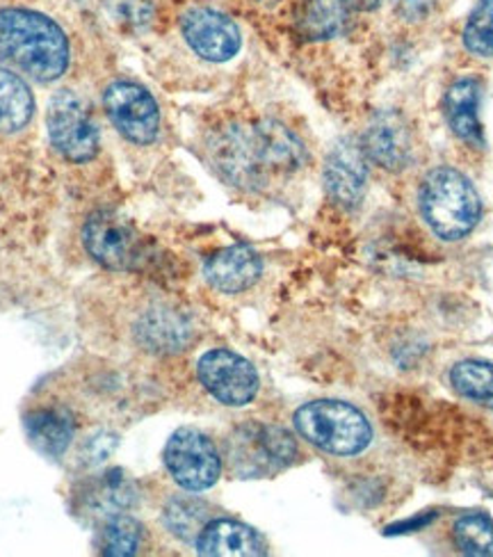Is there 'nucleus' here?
Listing matches in <instances>:
<instances>
[{"label":"nucleus","instance_id":"nucleus-1","mask_svg":"<svg viewBox=\"0 0 493 557\" xmlns=\"http://www.w3.org/2000/svg\"><path fill=\"white\" fill-rule=\"evenodd\" d=\"M208 151L218 172L243 190H266L276 178L297 174L309 160L301 139L274 120L222 128Z\"/></svg>","mask_w":493,"mask_h":557},{"label":"nucleus","instance_id":"nucleus-2","mask_svg":"<svg viewBox=\"0 0 493 557\" xmlns=\"http://www.w3.org/2000/svg\"><path fill=\"white\" fill-rule=\"evenodd\" d=\"M0 60L37 83L58 81L72 60L62 28L30 10H0Z\"/></svg>","mask_w":493,"mask_h":557},{"label":"nucleus","instance_id":"nucleus-3","mask_svg":"<svg viewBox=\"0 0 493 557\" xmlns=\"http://www.w3.org/2000/svg\"><path fill=\"white\" fill-rule=\"evenodd\" d=\"M418 208L432 234L445 243L466 238L482 218L476 185L455 168H434L422 176Z\"/></svg>","mask_w":493,"mask_h":557},{"label":"nucleus","instance_id":"nucleus-4","mask_svg":"<svg viewBox=\"0 0 493 557\" xmlns=\"http://www.w3.org/2000/svg\"><path fill=\"white\" fill-rule=\"evenodd\" d=\"M295 430L326 455L355 457L372 444V425L361 409L343 400H313L295 411Z\"/></svg>","mask_w":493,"mask_h":557},{"label":"nucleus","instance_id":"nucleus-5","mask_svg":"<svg viewBox=\"0 0 493 557\" xmlns=\"http://www.w3.org/2000/svg\"><path fill=\"white\" fill-rule=\"evenodd\" d=\"M299 448L295 436L268 423H245L226 438L224 457L236 478H270L297 459Z\"/></svg>","mask_w":493,"mask_h":557},{"label":"nucleus","instance_id":"nucleus-6","mask_svg":"<svg viewBox=\"0 0 493 557\" xmlns=\"http://www.w3.org/2000/svg\"><path fill=\"white\" fill-rule=\"evenodd\" d=\"M164 467L187 492H206L222 475V457L213 438L195 428H181L164 446Z\"/></svg>","mask_w":493,"mask_h":557},{"label":"nucleus","instance_id":"nucleus-7","mask_svg":"<svg viewBox=\"0 0 493 557\" xmlns=\"http://www.w3.org/2000/svg\"><path fill=\"white\" fill-rule=\"evenodd\" d=\"M49 137L69 162H87L99 153V131L89 106L74 89H60L49 103Z\"/></svg>","mask_w":493,"mask_h":557},{"label":"nucleus","instance_id":"nucleus-8","mask_svg":"<svg viewBox=\"0 0 493 557\" xmlns=\"http://www.w3.org/2000/svg\"><path fill=\"white\" fill-rule=\"evenodd\" d=\"M359 145L368 162L382 168L384 172H407L418 160L416 133L403 114L395 110H382L374 114Z\"/></svg>","mask_w":493,"mask_h":557},{"label":"nucleus","instance_id":"nucleus-9","mask_svg":"<svg viewBox=\"0 0 493 557\" xmlns=\"http://www.w3.org/2000/svg\"><path fill=\"white\" fill-rule=\"evenodd\" d=\"M112 126L133 145H151L160 131V110L149 91L131 81H114L103 91Z\"/></svg>","mask_w":493,"mask_h":557},{"label":"nucleus","instance_id":"nucleus-10","mask_svg":"<svg viewBox=\"0 0 493 557\" xmlns=\"http://www.w3.org/2000/svg\"><path fill=\"white\" fill-rule=\"evenodd\" d=\"M83 245L89 257L108 270H133L143 261V243L135 228L120 215L99 211L83 226Z\"/></svg>","mask_w":493,"mask_h":557},{"label":"nucleus","instance_id":"nucleus-11","mask_svg":"<svg viewBox=\"0 0 493 557\" xmlns=\"http://www.w3.org/2000/svg\"><path fill=\"white\" fill-rule=\"evenodd\" d=\"M197 377L210 396L226 407L249 405L261 388L256 368L231 350L206 352L197 363Z\"/></svg>","mask_w":493,"mask_h":557},{"label":"nucleus","instance_id":"nucleus-12","mask_svg":"<svg viewBox=\"0 0 493 557\" xmlns=\"http://www.w3.org/2000/svg\"><path fill=\"white\" fill-rule=\"evenodd\" d=\"M181 33L190 49L208 62H226L241 51V28L213 8H193L181 18Z\"/></svg>","mask_w":493,"mask_h":557},{"label":"nucleus","instance_id":"nucleus-13","mask_svg":"<svg viewBox=\"0 0 493 557\" xmlns=\"http://www.w3.org/2000/svg\"><path fill=\"white\" fill-rule=\"evenodd\" d=\"M324 188L338 206L355 208L368 188V158L359 143L341 139L324 162Z\"/></svg>","mask_w":493,"mask_h":557},{"label":"nucleus","instance_id":"nucleus-14","mask_svg":"<svg viewBox=\"0 0 493 557\" xmlns=\"http://www.w3.org/2000/svg\"><path fill=\"white\" fill-rule=\"evenodd\" d=\"M135 338L153 355H178L195 338L193 322L178 309L153 305L135 320Z\"/></svg>","mask_w":493,"mask_h":557},{"label":"nucleus","instance_id":"nucleus-15","mask_svg":"<svg viewBox=\"0 0 493 557\" xmlns=\"http://www.w3.org/2000/svg\"><path fill=\"white\" fill-rule=\"evenodd\" d=\"M135 503H137V486L120 469L87 478L76 492V507L81 512L97 519L124 515Z\"/></svg>","mask_w":493,"mask_h":557},{"label":"nucleus","instance_id":"nucleus-16","mask_svg":"<svg viewBox=\"0 0 493 557\" xmlns=\"http://www.w3.org/2000/svg\"><path fill=\"white\" fill-rule=\"evenodd\" d=\"M263 272V261L247 245H233L213 253L204 265L206 282L220 293L236 295L251 288Z\"/></svg>","mask_w":493,"mask_h":557},{"label":"nucleus","instance_id":"nucleus-17","mask_svg":"<svg viewBox=\"0 0 493 557\" xmlns=\"http://www.w3.org/2000/svg\"><path fill=\"white\" fill-rule=\"evenodd\" d=\"M195 546L206 557H258L268 553L266 540L251 525L233 519H210Z\"/></svg>","mask_w":493,"mask_h":557},{"label":"nucleus","instance_id":"nucleus-18","mask_svg":"<svg viewBox=\"0 0 493 557\" xmlns=\"http://www.w3.org/2000/svg\"><path fill=\"white\" fill-rule=\"evenodd\" d=\"M480 83L471 76L457 78L445 91L443 108L451 131L471 147H484V133L480 124Z\"/></svg>","mask_w":493,"mask_h":557},{"label":"nucleus","instance_id":"nucleus-19","mask_svg":"<svg viewBox=\"0 0 493 557\" xmlns=\"http://www.w3.org/2000/svg\"><path fill=\"white\" fill-rule=\"evenodd\" d=\"M26 432L39 453L60 457L72 446L76 423L64 407H37L26 416Z\"/></svg>","mask_w":493,"mask_h":557},{"label":"nucleus","instance_id":"nucleus-20","mask_svg":"<svg viewBox=\"0 0 493 557\" xmlns=\"http://www.w3.org/2000/svg\"><path fill=\"white\" fill-rule=\"evenodd\" d=\"M35 114V97L19 74L0 66V135H14L26 128Z\"/></svg>","mask_w":493,"mask_h":557},{"label":"nucleus","instance_id":"nucleus-21","mask_svg":"<svg viewBox=\"0 0 493 557\" xmlns=\"http://www.w3.org/2000/svg\"><path fill=\"white\" fill-rule=\"evenodd\" d=\"M355 10L349 0H301L299 30L311 39H332L345 30Z\"/></svg>","mask_w":493,"mask_h":557},{"label":"nucleus","instance_id":"nucleus-22","mask_svg":"<svg viewBox=\"0 0 493 557\" xmlns=\"http://www.w3.org/2000/svg\"><path fill=\"white\" fill-rule=\"evenodd\" d=\"M451 384L461 398L493 409V363L466 359L453 366Z\"/></svg>","mask_w":493,"mask_h":557},{"label":"nucleus","instance_id":"nucleus-23","mask_svg":"<svg viewBox=\"0 0 493 557\" xmlns=\"http://www.w3.org/2000/svg\"><path fill=\"white\" fill-rule=\"evenodd\" d=\"M145 540V528L133 517L114 515L103 519V528L99 532V550L110 557H131L139 550Z\"/></svg>","mask_w":493,"mask_h":557},{"label":"nucleus","instance_id":"nucleus-24","mask_svg":"<svg viewBox=\"0 0 493 557\" xmlns=\"http://www.w3.org/2000/svg\"><path fill=\"white\" fill-rule=\"evenodd\" d=\"M210 521V507L193 496L174 498L164 507V523L183 542H195L204 525Z\"/></svg>","mask_w":493,"mask_h":557},{"label":"nucleus","instance_id":"nucleus-25","mask_svg":"<svg viewBox=\"0 0 493 557\" xmlns=\"http://www.w3.org/2000/svg\"><path fill=\"white\" fill-rule=\"evenodd\" d=\"M455 546L464 555H493V521L486 515H466L453 525Z\"/></svg>","mask_w":493,"mask_h":557},{"label":"nucleus","instance_id":"nucleus-26","mask_svg":"<svg viewBox=\"0 0 493 557\" xmlns=\"http://www.w3.org/2000/svg\"><path fill=\"white\" fill-rule=\"evenodd\" d=\"M464 46L478 58H493V0H478L464 26Z\"/></svg>","mask_w":493,"mask_h":557},{"label":"nucleus","instance_id":"nucleus-27","mask_svg":"<svg viewBox=\"0 0 493 557\" xmlns=\"http://www.w3.org/2000/svg\"><path fill=\"white\" fill-rule=\"evenodd\" d=\"M116 448V436L108 434V432H99L94 434L87 444H85V461L89 463H101L103 459H108Z\"/></svg>","mask_w":493,"mask_h":557},{"label":"nucleus","instance_id":"nucleus-28","mask_svg":"<svg viewBox=\"0 0 493 557\" xmlns=\"http://www.w3.org/2000/svg\"><path fill=\"white\" fill-rule=\"evenodd\" d=\"M397 5H400V12L407 18L418 21V18H426L434 10L436 0H397Z\"/></svg>","mask_w":493,"mask_h":557},{"label":"nucleus","instance_id":"nucleus-29","mask_svg":"<svg viewBox=\"0 0 493 557\" xmlns=\"http://www.w3.org/2000/svg\"><path fill=\"white\" fill-rule=\"evenodd\" d=\"M384 0H349V8L355 12H370V10H378Z\"/></svg>","mask_w":493,"mask_h":557}]
</instances>
